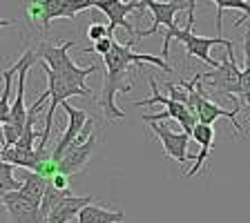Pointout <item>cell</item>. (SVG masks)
<instances>
[{
  "label": "cell",
  "mask_w": 250,
  "mask_h": 223,
  "mask_svg": "<svg viewBox=\"0 0 250 223\" xmlns=\"http://www.w3.org/2000/svg\"><path fill=\"white\" fill-rule=\"evenodd\" d=\"M134 41L121 45L119 41H114L112 49H109L107 56H103L105 62V81H103V92L99 96V105L103 109V114L107 121H121L125 119V114L116 107L114 96L116 94H130L132 92V83H125L127 76H130L132 67H146V65H154V67H161L163 72H172V67L166 61L150 54H139L134 52Z\"/></svg>",
  "instance_id": "cell-1"
},
{
  "label": "cell",
  "mask_w": 250,
  "mask_h": 223,
  "mask_svg": "<svg viewBox=\"0 0 250 223\" xmlns=\"http://www.w3.org/2000/svg\"><path fill=\"white\" fill-rule=\"evenodd\" d=\"M41 67L47 74V92H49V107L45 112V130L41 134V145H38V152H45V145H47V141H49V134H52V123H54V116H56V107L62 105L67 99H72V96H85V99H89L92 89L85 85V78L89 74L99 72V65L76 67L74 72H67V74L52 72L45 62H41Z\"/></svg>",
  "instance_id": "cell-2"
},
{
  "label": "cell",
  "mask_w": 250,
  "mask_h": 223,
  "mask_svg": "<svg viewBox=\"0 0 250 223\" xmlns=\"http://www.w3.org/2000/svg\"><path fill=\"white\" fill-rule=\"evenodd\" d=\"M192 27H194V14H188V22L183 29L174 27V29L166 31V36H163V58H167L170 42L179 41V42H183V47H186V52L190 58H199V61H203L206 65H210V67H219V62H214L212 58H210V49L217 45H224L226 49H232V42L221 36H214V38L199 36V34L192 31Z\"/></svg>",
  "instance_id": "cell-3"
},
{
  "label": "cell",
  "mask_w": 250,
  "mask_h": 223,
  "mask_svg": "<svg viewBox=\"0 0 250 223\" xmlns=\"http://www.w3.org/2000/svg\"><path fill=\"white\" fill-rule=\"evenodd\" d=\"M36 62L34 49H27L22 54V67L18 72V92H16L14 105L9 112V121L2 125V134H5V147H14L18 143V139L25 132V123H27V109H25V81H27V72L29 67Z\"/></svg>",
  "instance_id": "cell-4"
},
{
  "label": "cell",
  "mask_w": 250,
  "mask_h": 223,
  "mask_svg": "<svg viewBox=\"0 0 250 223\" xmlns=\"http://www.w3.org/2000/svg\"><path fill=\"white\" fill-rule=\"evenodd\" d=\"M201 78L208 81L210 94H224V96H234L239 101L241 94V69L234 62V52L226 49V56L219 61V67L212 72L201 74Z\"/></svg>",
  "instance_id": "cell-5"
},
{
  "label": "cell",
  "mask_w": 250,
  "mask_h": 223,
  "mask_svg": "<svg viewBox=\"0 0 250 223\" xmlns=\"http://www.w3.org/2000/svg\"><path fill=\"white\" fill-rule=\"evenodd\" d=\"M94 9H101L109 18V25H107L109 38H114L116 27H123L132 38H136L139 31L134 29L132 22H127V14H134V11H141V9L146 11V7H143L141 0H132V2H125V0H96Z\"/></svg>",
  "instance_id": "cell-6"
},
{
  "label": "cell",
  "mask_w": 250,
  "mask_h": 223,
  "mask_svg": "<svg viewBox=\"0 0 250 223\" xmlns=\"http://www.w3.org/2000/svg\"><path fill=\"white\" fill-rule=\"evenodd\" d=\"M150 85H152V99L134 101V107L163 103V105H166L167 116H170V119H174V121H179V125L183 127V132L192 136V130H194V125H197V116L190 112V107H188L186 103H179V101L170 99V96H161V92H159V85H156V78L154 76H150Z\"/></svg>",
  "instance_id": "cell-7"
},
{
  "label": "cell",
  "mask_w": 250,
  "mask_h": 223,
  "mask_svg": "<svg viewBox=\"0 0 250 223\" xmlns=\"http://www.w3.org/2000/svg\"><path fill=\"white\" fill-rule=\"evenodd\" d=\"M74 47H76L74 41H65V42H38L31 49H34V56L41 58L52 72L67 74L78 67L76 62L69 58V49H74Z\"/></svg>",
  "instance_id": "cell-8"
},
{
  "label": "cell",
  "mask_w": 250,
  "mask_h": 223,
  "mask_svg": "<svg viewBox=\"0 0 250 223\" xmlns=\"http://www.w3.org/2000/svg\"><path fill=\"white\" fill-rule=\"evenodd\" d=\"M147 125H150L152 134H156V139L161 141L163 154H166L167 159H174L179 165H186V161L190 159L188 143H190L192 136L186 134V132H172L166 123H156V121H152V123H147Z\"/></svg>",
  "instance_id": "cell-9"
},
{
  "label": "cell",
  "mask_w": 250,
  "mask_h": 223,
  "mask_svg": "<svg viewBox=\"0 0 250 223\" xmlns=\"http://www.w3.org/2000/svg\"><path fill=\"white\" fill-rule=\"evenodd\" d=\"M143 2V7L146 9L152 11V16H154V22H152L150 29L146 31H139L136 34V38H146V36H152V34H156L159 31V25L166 27L167 29H174V16L179 14L181 9L188 11V0H170V2H156V0H141Z\"/></svg>",
  "instance_id": "cell-10"
},
{
  "label": "cell",
  "mask_w": 250,
  "mask_h": 223,
  "mask_svg": "<svg viewBox=\"0 0 250 223\" xmlns=\"http://www.w3.org/2000/svg\"><path fill=\"white\" fill-rule=\"evenodd\" d=\"M2 205H5L11 223H45L42 212H41V205L34 203L31 199H27L21 190L5 194Z\"/></svg>",
  "instance_id": "cell-11"
},
{
  "label": "cell",
  "mask_w": 250,
  "mask_h": 223,
  "mask_svg": "<svg viewBox=\"0 0 250 223\" xmlns=\"http://www.w3.org/2000/svg\"><path fill=\"white\" fill-rule=\"evenodd\" d=\"M62 109H65V114L69 116V125H67V130L62 132V136L58 139V143H56V147L52 150V159L54 161H61L62 159V154L67 152V147L72 145L74 141H76V136L81 134V130L85 127V123L89 121V116H87V112H83V109H78V107H72V105L65 101L62 103Z\"/></svg>",
  "instance_id": "cell-12"
},
{
  "label": "cell",
  "mask_w": 250,
  "mask_h": 223,
  "mask_svg": "<svg viewBox=\"0 0 250 223\" xmlns=\"http://www.w3.org/2000/svg\"><path fill=\"white\" fill-rule=\"evenodd\" d=\"M94 150H96V134L89 136L83 145L67 147V152H65L62 159L58 161V172H61V174H67V177L76 174V172H83L89 161V156L94 154Z\"/></svg>",
  "instance_id": "cell-13"
},
{
  "label": "cell",
  "mask_w": 250,
  "mask_h": 223,
  "mask_svg": "<svg viewBox=\"0 0 250 223\" xmlns=\"http://www.w3.org/2000/svg\"><path fill=\"white\" fill-rule=\"evenodd\" d=\"M192 139L199 143V154H197V159H194V165L190 167V170L183 174L186 179H190V177H194V174H199V170L203 167V163H206V159L210 156V147H212V143H214V127L212 125H203V123H197L194 125V130H192Z\"/></svg>",
  "instance_id": "cell-14"
},
{
  "label": "cell",
  "mask_w": 250,
  "mask_h": 223,
  "mask_svg": "<svg viewBox=\"0 0 250 223\" xmlns=\"http://www.w3.org/2000/svg\"><path fill=\"white\" fill-rule=\"evenodd\" d=\"M217 5V31L221 34L224 29V11L226 9H232V11H241V18L234 20V25L239 27L246 18H250V2L248 0H212ZM197 9V0H188V14H194Z\"/></svg>",
  "instance_id": "cell-15"
},
{
  "label": "cell",
  "mask_w": 250,
  "mask_h": 223,
  "mask_svg": "<svg viewBox=\"0 0 250 223\" xmlns=\"http://www.w3.org/2000/svg\"><path fill=\"white\" fill-rule=\"evenodd\" d=\"M89 203H94V197H76V194H72V197L65 199L58 208H54L52 212H49V217L45 219V223H67V221H72V219L76 217L85 205H89Z\"/></svg>",
  "instance_id": "cell-16"
},
{
  "label": "cell",
  "mask_w": 250,
  "mask_h": 223,
  "mask_svg": "<svg viewBox=\"0 0 250 223\" xmlns=\"http://www.w3.org/2000/svg\"><path fill=\"white\" fill-rule=\"evenodd\" d=\"M78 223H123L125 221V214L121 210H107V208H101V205H85L81 212L76 214Z\"/></svg>",
  "instance_id": "cell-17"
},
{
  "label": "cell",
  "mask_w": 250,
  "mask_h": 223,
  "mask_svg": "<svg viewBox=\"0 0 250 223\" xmlns=\"http://www.w3.org/2000/svg\"><path fill=\"white\" fill-rule=\"evenodd\" d=\"M16 177L22 181L21 192L25 194L27 199H31L34 203H38V205H41L42 194H45V190H47V179L41 177L38 172H31V170H21Z\"/></svg>",
  "instance_id": "cell-18"
},
{
  "label": "cell",
  "mask_w": 250,
  "mask_h": 223,
  "mask_svg": "<svg viewBox=\"0 0 250 223\" xmlns=\"http://www.w3.org/2000/svg\"><path fill=\"white\" fill-rule=\"evenodd\" d=\"M21 67H22V56L18 58V61L11 65V67H7V69H2V94H0V123L5 125L7 121H9V112H11V105H9V99H11V85H14V76L18 72H21Z\"/></svg>",
  "instance_id": "cell-19"
},
{
  "label": "cell",
  "mask_w": 250,
  "mask_h": 223,
  "mask_svg": "<svg viewBox=\"0 0 250 223\" xmlns=\"http://www.w3.org/2000/svg\"><path fill=\"white\" fill-rule=\"evenodd\" d=\"M67 197H72V190H61V187H54L52 183L47 181V190L45 194H42V201H41V212H42V219L49 217V212H52L54 208H58L62 201Z\"/></svg>",
  "instance_id": "cell-20"
},
{
  "label": "cell",
  "mask_w": 250,
  "mask_h": 223,
  "mask_svg": "<svg viewBox=\"0 0 250 223\" xmlns=\"http://www.w3.org/2000/svg\"><path fill=\"white\" fill-rule=\"evenodd\" d=\"M21 187H22V181L16 177V165L5 161L0 165V205H2L5 194L16 192V190H21Z\"/></svg>",
  "instance_id": "cell-21"
},
{
  "label": "cell",
  "mask_w": 250,
  "mask_h": 223,
  "mask_svg": "<svg viewBox=\"0 0 250 223\" xmlns=\"http://www.w3.org/2000/svg\"><path fill=\"white\" fill-rule=\"evenodd\" d=\"M69 2L72 0H38V5L42 9V29H47V27L52 25V20L62 18Z\"/></svg>",
  "instance_id": "cell-22"
},
{
  "label": "cell",
  "mask_w": 250,
  "mask_h": 223,
  "mask_svg": "<svg viewBox=\"0 0 250 223\" xmlns=\"http://www.w3.org/2000/svg\"><path fill=\"white\" fill-rule=\"evenodd\" d=\"M94 5H96V0H72L67 5V9H65V14H62V18H76V14H81V11H87V9H94Z\"/></svg>",
  "instance_id": "cell-23"
},
{
  "label": "cell",
  "mask_w": 250,
  "mask_h": 223,
  "mask_svg": "<svg viewBox=\"0 0 250 223\" xmlns=\"http://www.w3.org/2000/svg\"><path fill=\"white\" fill-rule=\"evenodd\" d=\"M107 36H109V34H107V25H101V22H94V25L87 29V38L92 42L103 41V38H107Z\"/></svg>",
  "instance_id": "cell-24"
},
{
  "label": "cell",
  "mask_w": 250,
  "mask_h": 223,
  "mask_svg": "<svg viewBox=\"0 0 250 223\" xmlns=\"http://www.w3.org/2000/svg\"><path fill=\"white\" fill-rule=\"evenodd\" d=\"M112 45H114V38H103V41H96L92 47V52L94 54H101V56H107L109 49H112Z\"/></svg>",
  "instance_id": "cell-25"
},
{
  "label": "cell",
  "mask_w": 250,
  "mask_h": 223,
  "mask_svg": "<svg viewBox=\"0 0 250 223\" xmlns=\"http://www.w3.org/2000/svg\"><path fill=\"white\" fill-rule=\"evenodd\" d=\"M49 183H52L54 187H61V190H67L69 187V177L67 174H61V172H56L52 179H49Z\"/></svg>",
  "instance_id": "cell-26"
},
{
  "label": "cell",
  "mask_w": 250,
  "mask_h": 223,
  "mask_svg": "<svg viewBox=\"0 0 250 223\" xmlns=\"http://www.w3.org/2000/svg\"><path fill=\"white\" fill-rule=\"evenodd\" d=\"M9 25H14V20H5V18H0V29H2V27H9Z\"/></svg>",
  "instance_id": "cell-27"
}]
</instances>
